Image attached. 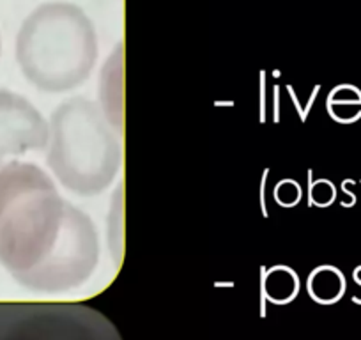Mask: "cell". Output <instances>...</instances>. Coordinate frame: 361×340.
<instances>
[{
  "instance_id": "6da1fadb",
  "label": "cell",
  "mask_w": 361,
  "mask_h": 340,
  "mask_svg": "<svg viewBox=\"0 0 361 340\" xmlns=\"http://www.w3.org/2000/svg\"><path fill=\"white\" fill-rule=\"evenodd\" d=\"M98 232L32 163L0 166V265L22 286L68 289L98 265Z\"/></svg>"
},
{
  "instance_id": "7a4b0ae2",
  "label": "cell",
  "mask_w": 361,
  "mask_h": 340,
  "mask_svg": "<svg viewBox=\"0 0 361 340\" xmlns=\"http://www.w3.org/2000/svg\"><path fill=\"white\" fill-rule=\"evenodd\" d=\"M22 75L44 92H64L85 82L98 61L94 23L69 2H47L20 27L15 44Z\"/></svg>"
},
{
  "instance_id": "3957f363",
  "label": "cell",
  "mask_w": 361,
  "mask_h": 340,
  "mask_svg": "<svg viewBox=\"0 0 361 340\" xmlns=\"http://www.w3.org/2000/svg\"><path fill=\"white\" fill-rule=\"evenodd\" d=\"M121 145L98 107L73 98L51 116L48 165L55 178L78 195H96L121 169Z\"/></svg>"
},
{
  "instance_id": "277c9868",
  "label": "cell",
  "mask_w": 361,
  "mask_h": 340,
  "mask_svg": "<svg viewBox=\"0 0 361 340\" xmlns=\"http://www.w3.org/2000/svg\"><path fill=\"white\" fill-rule=\"evenodd\" d=\"M48 144L50 126L39 110L16 92L0 91V163Z\"/></svg>"
},
{
  "instance_id": "5b68a950",
  "label": "cell",
  "mask_w": 361,
  "mask_h": 340,
  "mask_svg": "<svg viewBox=\"0 0 361 340\" xmlns=\"http://www.w3.org/2000/svg\"><path fill=\"white\" fill-rule=\"evenodd\" d=\"M310 291L314 298L322 303H331L336 301L345 291V280L342 273L336 272L335 268H319L312 275Z\"/></svg>"
},
{
  "instance_id": "8992f818",
  "label": "cell",
  "mask_w": 361,
  "mask_h": 340,
  "mask_svg": "<svg viewBox=\"0 0 361 340\" xmlns=\"http://www.w3.org/2000/svg\"><path fill=\"white\" fill-rule=\"evenodd\" d=\"M333 116L343 123H350L361 116V92L354 87H340L333 95Z\"/></svg>"
},
{
  "instance_id": "52a82bcc",
  "label": "cell",
  "mask_w": 361,
  "mask_h": 340,
  "mask_svg": "<svg viewBox=\"0 0 361 340\" xmlns=\"http://www.w3.org/2000/svg\"><path fill=\"white\" fill-rule=\"evenodd\" d=\"M0 51H2V40H0Z\"/></svg>"
}]
</instances>
